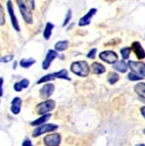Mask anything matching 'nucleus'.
I'll return each instance as SVG.
<instances>
[{"instance_id":"1","label":"nucleus","mask_w":145,"mask_h":146,"mask_svg":"<svg viewBox=\"0 0 145 146\" xmlns=\"http://www.w3.org/2000/svg\"><path fill=\"white\" fill-rule=\"evenodd\" d=\"M17 4V7L19 9V12L22 15V17L24 19L25 23L28 25H32L34 23V19H33V13H32V9L30 7L29 3L27 0H15Z\"/></svg>"},{"instance_id":"2","label":"nucleus","mask_w":145,"mask_h":146,"mask_svg":"<svg viewBox=\"0 0 145 146\" xmlns=\"http://www.w3.org/2000/svg\"><path fill=\"white\" fill-rule=\"evenodd\" d=\"M71 72L74 73L75 75L85 78L87 77L90 73V66L85 60H79V61H74L70 66Z\"/></svg>"},{"instance_id":"3","label":"nucleus","mask_w":145,"mask_h":146,"mask_svg":"<svg viewBox=\"0 0 145 146\" xmlns=\"http://www.w3.org/2000/svg\"><path fill=\"white\" fill-rule=\"evenodd\" d=\"M55 79H61V80H67L71 81V78L69 77V73L67 70H61V71L55 72V73L47 74V75L43 76L42 78H40L37 81V84H43V83H49L50 81H53Z\"/></svg>"},{"instance_id":"4","label":"nucleus","mask_w":145,"mask_h":146,"mask_svg":"<svg viewBox=\"0 0 145 146\" xmlns=\"http://www.w3.org/2000/svg\"><path fill=\"white\" fill-rule=\"evenodd\" d=\"M55 108V101L52 99H47L43 102H40L36 106V112L40 115H48L50 111Z\"/></svg>"},{"instance_id":"5","label":"nucleus","mask_w":145,"mask_h":146,"mask_svg":"<svg viewBox=\"0 0 145 146\" xmlns=\"http://www.w3.org/2000/svg\"><path fill=\"white\" fill-rule=\"evenodd\" d=\"M127 64H128V68L132 71V73L136 74V75H138L143 79L145 78V62L129 60Z\"/></svg>"},{"instance_id":"6","label":"nucleus","mask_w":145,"mask_h":146,"mask_svg":"<svg viewBox=\"0 0 145 146\" xmlns=\"http://www.w3.org/2000/svg\"><path fill=\"white\" fill-rule=\"evenodd\" d=\"M58 126L57 125H54V124H43L41 126H38L36 127L33 131V134L32 136L36 138V137L41 136L43 134H46V133H49V132H53L55 130H57Z\"/></svg>"},{"instance_id":"7","label":"nucleus","mask_w":145,"mask_h":146,"mask_svg":"<svg viewBox=\"0 0 145 146\" xmlns=\"http://www.w3.org/2000/svg\"><path fill=\"white\" fill-rule=\"evenodd\" d=\"M98 56H99V58L102 61L109 63V64H114V63H116L118 60V54L114 50H104V51L100 52Z\"/></svg>"},{"instance_id":"8","label":"nucleus","mask_w":145,"mask_h":146,"mask_svg":"<svg viewBox=\"0 0 145 146\" xmlns=\"http://www.w3.org/2000/svg\"><path fill=\"white\" fill-rule=\"evenodd\" d=\"M6 7H7V13L10 17V22H11V25L13 29L17 32L21 31V27H19V21H17V17L15 13V9H13V4H12L11 0H7L6 1Z\"/></svg>"},{"instance_id":"9","label":"nucleus","mask_w":145,"mask_h":146,"mask_svg":"<svg viewBox=\"0 0 145 146\" xmlns=\"http://www.w3.org/2000/svg\"><path fill=\"white\" fill-rule=\"evenodd\" d=\"M96 13H97L96 8H94V7L90 8V9L86 12V15H83L80 20H79L78 26H79V27H81V28H83V27H86V26H88V25H90V24H91L92 19L94 17V15H96Z\"/></svg>"},{"instance_id":"10","label":"nucleus","mask_w":145,"mask_h":146,"mask_svg":"<svg viewBox=\"0 0 145 146\" xmlns=\"http://www.w3.org/2000/svg\"><path fill=\"white\" fill-rule=\"evenodd\" d=\"M43 142L46 146H59L61 142V136L57 133L47 134V136L44 137Z\"/></svg>"},{"instance_id":"11","label":"nucleus","mask_w":145,"mask_h":146,"mask_svg":"<svg viewBox=\"0 0 145 146\" xmlns=\"http://www.w3.org/2000/svg\"><path fill=\"white\" fill-rule=\"evenodd\" d=\"M56 57H58V52L55 51L54 49H49L48 51H47V53H46V56H45V58H44L43 62H42V68H43V70H48V68H50L52 61H53Z\"/></svg>"},{"instance_id":"12","label":"nucleus","mask_w":145,"mask_h":146,"mask_svg":"<svg viewBox=\"0 0 145 146\" xmlns=\"http://www.w3.org/2000/svg\"><path fill=\"white\" fill-rule=\"evenodd\" d=\"M54 88H55V86H54L52 83H45L43 85V87H42L41 89H40V91H39L40 97L47 100L51 95L53 94Z\"/></svg>"},{"instance_id":"13","label":"nucleus","mask_w":145,"mask_h":146,"mask_svg":"<svg viewBox=\"0 0 145 146\" xmlns=\"http://www.w3.org/2000/svg\"><path fill=\"white\" fill-rule=\"evenodd\" d=\"M131 50L135 53L136 57L138 59H144L145 58V50L141 43L139 41H134L131 45Z\"/></svg>"},{"instance_id":"14","label":"nucleus","mask_w":145,"mask_h":146,"mask_svg":"<svg viewBox=\"0 0 145 146\" xmlns=\"http://www.w3.org/2000/svg\"><path fill=\"white\" fill-rule=\"evenodd\" d=\"M22 99L19 97H15L11 101V105H10V111L13 115H19L22 110Z\"/></svg>"},{"instance_id":"15","label":"nucleus","mask_w":145,"mask_h":146,"mask_svg":"<svg viewBox=\"0 0 145 146\" xmlns=\"http://www.w3.org/2000/svg\"><path fill=\"white\" fill-rule=\"evenodd\" d=\"M112 68H114V71L118 72V73H122V74H125L127 73L128 71V64L125 60H118L116 63L112 64Z\"/></svg>"},{"instance_id":"16","label":"nucleus","mask_w":145,"mask_h":146,"mask_svg":"<svg viewBox=\"0 0 145 146\" xmlns=\"http://www.w3.org/2000/svg\"><path fill=\"white\" fill-rule=\"evenodd\" d=\"M29 85H30V81L28 80V79H22L21 81L15 82V83L13 84V90H15V92H21V91L24 90V89H27V88L29 87Z\"/></svg>"},{"instance_id":"17","label":"nucleus","mask_w":145,"mask_h":146,"mask_svg":"<svg viewBox=\"0 0 145 146\" xmlns=\"http://www.w3.org/2000/svg\"><path fill=\"white\" fill-rule=\"evenodd\" d=\"M90 68H91L92 71H93V73L96 74V75H101V74L105 73V71H106L105 66L100 62H93L91 64V66H90Z\"/></svg>"},{"instance_id":"18","label":"nucleus","mask_w":145,"mask_h":146,"mask_svg":"<svg viewBox=\"0 0 145 146\" xmlns=\"http://www.w3.org/2000/svg\"><path fill=\"white\" fill-rule=\"evenodd\" d=\"M54 29V25L50 22H47L45 25V28H44L43 31V38L45 40L50 39L51 35H52V30Z\"/></svg>"},{"instance_id":"19","label":"nucleus","mask_w":145,"mask_h":146,"mask_svg":"<svg viewBox=\"0 0 145 146\" xmlns=\"http://www.w3.org/2000/svg\"><path fill=\"white\" fill-rule=\"evenodd\" d=\"M134 91H135V93L139 97H141L142 99L145 100V83L140 82V83L136 84L134 86Z\"/></svg>"},{"instance_id":"20","label":"nucleus","mask_w":145,"mask_h":146,"mask_svg":"<svg viewBox=\"0 0 145 146\" xmlns=\"http://www.w3.org/2000/svg\"><path fill=\"white\" fill-rule=\"evenodd\" d=\"M69 45H70V43L68 40H61V41H58L54 44V50L57 52H63L69 48Z\"/></svg>"},{"instance_id":"21","label":"nucleus","mask_w":145,"mask_h":146,"mask_svg":"<svg viewBox=\"0 0 145 146\" xmlns=\"http://www.w3.org/2000/svg\"><path fill=\"white\" fill-rule=\"evenodd\" d=\"M19 66H21V68H29L36 63V59L31 58V57H30V58H23V59H21V61H19Z\"/></svg>"},{"instance_id":"22","label":"nucleus","mask_w":145,"mask_h":146,"mask_svg":"<svg viewBox=\"0 0 145 146\" xmlns=\"http://www.w3.org/2000/svg\"><path fill=\"white\" fill-rule=\"evenodd\" d=\"M51 117V113H48V115H41L40 117H38L37 119H35V121H33V122L31 123L32 126L34 127H38V126H41V125H43L44 123L47 122V119H49Z\"/></svg>"},{"instance_id":"23","label":"nucleus","mask_w":145,"mask_h":146,"mask_svg":"<svg viewBox=\"0 0 145 146\" xmlns=\"http://www.w3.org/2000/svg\"><path fill=\"white\" fill-rule=\"evenodd\" d=\"M120 80V76L118 74H116V72H110V73L107 75V81L110 85H114V84Z\"/></svg>"},{"instance_id":"24","label":"nucleus","mask_w":145,"mask_h":146,"mask_svg":"<svg viewBox=\"0 0 145 146\" xmlns=\"http://www.w3.org/2000/svg\"><path fill=\"white\" fill-rule=\"evenodd\" d=\"M131 47H123L120 50V53H121L122 57H123V60H127V59L130 58V54H131Z\"/></svg>"},{"instance_id":"25","label":"nucleus","mask_w":145,"mask_h":146,"mask_svg":"<svg viewBox=\"0 0 145 146\" xmlns=\"http://www.w3.org/2000/svg\"><path fill=\"white\" fill-rule=\"evenodd\" d=\"M72 9H68V11H67V15H65V20H63V28L65 27H67L69 24L71 23V20H72Z\"/></svg>"},{"instance_id":"26","label":"nucleus","mask_w":145,"mask_h":146,"mask_svg":"<svg viewBox=\"0 0 145 146\" xmlns=\"http://www.w3.org/2000/svg\"><path fill=\"white\" fill-rule=\"evenodd\" d=\"M13 54H7V55H4L2 57H0V62L1 63H7L9 61H11L13 59Z\"/></svg>"},{"instance_id":"27","label":"nucleus","mask_w":145,"mask_h":146,"mask_svg":"<svg viewBox=\"0 0 145 146\" xmlns=\"http://www.w3.org/2000/svg\"><path fill=\"white\" fill-rule=\"evenodd\" d=\"M5 24V13L2 5L0 3V26H3Z\"/></svg>"},{"instance_id":"28","label":"nucleus","mask_w":145,"mask_h":146,"mask_svg":"<svg viewBox=\"0 0 145 146\" xmlns=\"http://www.w3.org/2000/svg\"><path fill=\"white\" fill-rule=\"evenodd\" d=\"M128 79H129L130 81H141V80H143V78L139 77V76L136 75V74L132 73V72L128 74Z\"/></svg>"},{"instance_id":"29","label":"nucleus","mask_w":145,"mask_h":146,"mask_svg":"<svg viewBox=\"0 0 145 146\" xmlns=\"http://www.w3.org/2000/svg\"><path fill=\"white\" fill-rule=\"evenodd\" d=\"M96 53H97V49L96 48H92L87 54V58L89 59H94L96 57Z\"/></svg>"},{"instance_id":"30","label":"nucleus","mask_w":145,"mask_h":146,"mask_svg":"<svg viewBox=\"0 0 145 146\" xmlns=\"http://www.w3.org/2000/svg\"><path fill=\"white\" fill-rule=\"evenodd\" d=\"M3 83H4L3 78H0V97L3 96Z\"/></svg>"},{"instance_id":"31","label":"nucleus","mask_w":145,"mask_h":146,"mask_svg":"<svg viewBox=\"0 0 145 146\" xmlns=\"http://www.w3.org/2000/svg\"><path fill=\"white\" fill-rule=\"evenodd\" d=\"M22 146H33L32 145V142L30 141V139H25L24 141H23V143H22Z\"/></svg>"},{"instance_id":"32","label":"nucleus","mask_w":145,"mask_h":146,"mask_svg":"<svg viewBox=\"0 0 145 146\" xmlns=\"http://www.w3.org/2000/svg\"><path fill=\"white\" fill-rule=\"evenodd\" d=\"M27 1H28V3H29L31 9L34 10L35 9V0H27Z\"/></svg>"},{"instance_id":"33","label":"nucleus","mask_w":145,"mask_h":146,"mask_svg":"<svg viewBox=\"0 0 145 146\" xmlns=\"http://www.w3.org/2000/svg\"><path fill=\"white\" fill-rule=\"evenodd\" d=\"M140 111H141V115H142V117L145 119V106H142L140 108Z\"/></svg>"},{"instance_id":"34","label":"nucleus","mask_w":145,"mask_h":146,"mask_svg":"<svg viewBox=\"0 0 145 146\" xmlns=\"http://www.w3.org/2000/svg\"><path fill=\"white\" fill-rule=\"evenodd\" d=\"M17 61H15V62H13V64H12V68H13V70H15V68H17Z\"/></svg>"},{"instance_id":"35","label":"nucleus","mask_w":145,"mask_h":146,"mask_svg":"<svg viewBox=\"0 0 145 146\" xmlns=\"http://www.w3.org/2000/svg\"><path fill=\"white\" fill-rule=\"evenodd\" d=\"M72 27H74V24H71L70 26H69V27H68V31H69V30H70V29H71V28H72Z\"/></svg>"},{"instance_id":"36","label":"nucleus","mask_w":145,"mask_h":146,"mask_svg":"<svg viewBox=\"0 0 145 146\" xmlns=\"http://www.w3.org/2000/svg\"><path fill=\"white\" fill-rule=\"evenodd\" d=\"M135 146H145V144L141 143V144H137V145H135Z\"/></svg>"},{"instance_id":"37","label":"nucleus","mask_w":145,"mask_h":146,"mask_svg":"<svg viewBox=\"0 0 145 146\" xmlns=\"http://www.w3.org/2000/svg\"><path fill=\"white\" fill-rule=\"evenodd\" d=\"M143 133H144V134H145V129H143Z\"/></svg>"},{"instance_id":"38","label":"nucleus","mask_w":145,"mask_h":146,"mask_svg":"<svg viewBox=\"0 0 145 146\" xmlns=\"http://www.w3.org/2000/svg\"><path fill=\"white\" fill-rule=\"evenodd\" d=\"M0 102H1V101H0Z\"/></svg>"}]
</instances>
